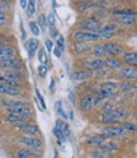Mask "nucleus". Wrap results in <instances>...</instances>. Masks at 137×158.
<instances>
[{"instance_id":"f257e3e1","label":"nucleus","mask_w":137,"mask_h":158,"mask_svg":"<svg viewBox=\"0 0 137 158\" xmlns=\"http://www.w3.org/2000/svg\"><path fill=\"white\" fill-rule=\"evenodd\" d=\"M102 26H103L102 21H100V19H98V18H95V17L83 18L76 24L77 29L84 31V32H98L102 28Z\"/></svg>"},{"instance_id":"f03ea898","label":"nucleus","mask_w":137,"mask_h":158,"mask_svg":"<svg viewBox=\"0 0 137 158\" xmlns=\"http://www.w3.org/2000/svg\"><path fill=\"white\" fill-rule=\"evenodd\" d=\"M18 143H21L22 145L27 148H32V149H42L43 147V140L42 138L37 136V135H19L18 136Z\"/></svg>"},{"instance_id":"7ed1b4c3","label":"nucleus","mask_w":137,"mask_h":158,"mask_svg":"<svg viewBox=\"0 0 137 158\" xmlns=\"http://www.w3.org/2000/svg\"><path fill=\"white\" fill-rule=\"evenodd\" d=\"M126 130L123 129V127L119 125V124H114V125H105L103 129H102V131H100V134L102 135H104L105 138H107V140L108 139H111V140H113V139H115V138H121V136H124L126 135Z\"/></svg>"},{"instance_id":"20e7f679","label":"nucleus","mask_w":137,"mask_h":158,"mask_svg":"<svg viewBox=\"0 0 137 158\" xmlns=\"http://www.w3.org/2000/svg\"><path fill=\"white\" fill-rule=\"evenodd\" d=\"M81 65L84 69L89 70L92 73H96L104 69V64H103V59H96V57H85L81 60Z\"/></svg>"},{"instance_id":"39448f33","label":"nucleus","mask_w":137,"mask_h":158,"mask_svg":"<svg viewBox=\"0 0 137 158\" xmlns=\"http://www.w3.org/2000/svg\"><path fill=\"white\" fill-rule=\"evenodd\" d=\"M103 47H104V50H105V54L107 56H115V57H118L121 56L123 52H124V48L121 44L118 42H115V41H104L103 42Z\"/></svg>"},{"instance_id":"423d86ee","label":"nucleus","mask_w":137,"mask_h":158,"mask_svg":"<svg viewBox=\"0 0 137 158\" xmlns=\"http://www.w3.org/2000/svg\"><path fill=\"white\" fill-rule=\"evenodd\" d=\"M117 75L121 81L124 82H135L137 79V69L136 66H122L117 70Z\"/></svg>"},{"instance_id":"0eeeda50","label":"nucleus","mask_w":137,"mask_h":158,"mask_svg":"<svg viewBox=\"0 0 137 158\" xmlns=\"http://www.w3.org/2000/svg\"><path fill=\"white\" fill-rule=\"evenodd\" d=\"M14 127L18 129L19 131H22V134H24V135H37L40 133V127H38V125L33 121L14 124Z\"/></svg>"},{"instance_id":"6e6552de","label":"nucleus","mask_w":137,"mask_h":158,"mask_svg":"<svg viewBox=\"0 0 137 158\" xmlns=\"http://www.w3.org/2000/svg\"><path fill=\"white\" fill-rule=\"evenodd\" d=\"M0 69L2 70H12V69H23V60L21 57H12L6 60H0Z\"/></svg>"},{"instance_id":"1a4fd4ad","label":"nucleus","mask_w":137,"mask_h":158,"mask_svg":"<svg viewBox=\"0 0 137 158\" xmlns=\"http://www.w3.org/2000/svg\"><path fill=\"white\" fill-rule=\"evenodd\" d=\"M103 64H104V69H108V70H118V69H121L124 65L121 60V57H115V56L104 57Z\"/></svg>"},{"instance_id":"9d476101","label":"nucleus","mask_w":137,"mask_h":158,"mask_svg":"<svg viewBox=\"0 0 137 158\" xmlns=\"http://www.w3.org/2000/svg\"><path fill=\"white\" fill-rule=\"evenodd\" d=\"M24 47H25V50H27L28 57L32 59V57L37 54L38 48L41 47V45H40V41H38V38L32 37V38L25 40V41H24Z\"/></svg>"},{"instance_id":"9b49d317","label":"nucleus","mask_w":137,"mask_h":158,"mask_svg":"<svg viewBox=\"0 0 137 158\" xmlns=\"http://www.w3.org/2000/svg\"><path fill=\"white\" fill-rule=\"evenodd\" d=\"M94 107V94L92 93H86L84 96H81V98L79 100V108L84 112L90 111Z\"/></svg>"},{"instance_id":"f8f14e48","label":"nucleus","mask_w":137,"mask_h":158,"mask_svg":"<svg viewBox=\"0 0 137 158\" xmlns=\"http://www.w3.org/2000/svg\"><path fill=\"white\" fill-rule=\"evenodd\" d=\"M71 78L76 82H85V81H89V79L93 78V73L86 70L84 68H80V69H75L71 73Z\"/></svg>"},{"instance_id":"ddd939ff","label":"nucleus","mask_w":137,"mask_h":158,"mask_svg":"<svg viewBox=\"0 0 137 158\" xmlns=\"http://www.w3.org/2000/svg\"><path fill=\"white\" fill-rule=\"evenodd\" d=\"M72 51L76 56H84V55L90 52V46L88 42L72 41Z\"/></svg>"},{"instance_id":"4468645a","label":"nucleus","mask_w":137,"mask_h":158,"mask_svg":"<svg viewBox=\"0 0 137 158\" xmlns=\"http://www.w3.org/2000/svg\"><path fill=\"white\" fill-rule=\"evenodd\" d=\"M40 156V151L38 149H32V148H18L14 153V158H33Z\"/></svg>"},{"instance_id":"2eb2a0df","label":"nucleus","mask_w":137,"mask_h":158,"mask_svg":"<svg viewBox=\"0 0 137 158\" xmlns=\"http://www.w3.org/2000/svg\"><path fill=\"white\" fill-rule=\"evenodd\" d=\"M23 93L22 87H13V85H4L0 84V94L9 96V97H18Z\"/></svg>"},{"instance_id":"dca6fc26","label":"nucleus","mask_w":137,"mask_h":158,"mask_svg":"<svg viewBox=\"0 0 137 158\" xmlns=\"http://www.w3.org/2000/svg\"><path fill=\"white\" fill-rule=\"evenodd\" d=\"M17 56V48L12 45H2L0 46V60H6Z\"/></svg>"},{"instance_id":"f3484780","label":"nucleus","mask_w":137,"mask_h":158,"mask_svg":"<svg viewBox=\"0 0 137 158\" xmlns=\"http://www.w3.org/2000/svg\"><path fill=\"white\" fill-rule=\"evenodd\" d=\"M112 114L118 118L119 123L121 121H127V120H130V117H131V112L127 110L126 107L123 106H115L113 110H112Z\"/></svg>"},{"instance_id":"a211bd4d","label":"nucleus","mask_w":137,"mask_h":158,"mask_svg":"<svg viewBox=\"0 0 137 158\" xmlns=\"http://www.w3.org/2000/svg\"><path fill=\"white\" fill-rule=\"evenodd\" d=\"M98 149H100L103 152H107V153H115V152H118L119 151V144L118 143H115L114 140H105L103 144H100L99 147H96Z\"/></svg>"},{"instance_id":"6ab92c4d","label":"nucleus","mask_w":137,"mask_h":158,"mask_svg":"<svg viewBox=\"0 0 137 158\" xmlns=\"http://www.w3.org/2000/svg\"><path fill=\"white\" fill-rule=\"evenodd\" d=\"M114 22L121 26L132 27L136 24V15H114Z\"/></svg>"},{"instance_id":"aec40b11","label":"nucleus","mask_w":137,"mask_h":158,"mask_svg":"<svg viewBox=\"0 0 137 158\" xmlns=\"http://www.w3.org/2000/svg\"><path fill=\"white\" fill-rule=\"evenodd\" d=\"M122 63L127 66H136L137 65V54L136 51H124L122 55Z\"/></svg>"},{"instance_id":"412c9836","label":"nucleus","mask_w":137,"mask_h":158,"mask_svg":"<svg viewBox=\"0 0 137 158\" xmlns=\"http://www.w3.org/2000/svg\"><path fill=\"white\" fill-rule=\"evenodd\" d=\"M3 74L14 79V81H18V82H23V79L25 78V72L23 69H12V70H3Z\"/></svg>"},{"instance_id":"4be33fe9","label":"nucleus","mask_w":137,"mask_h":158,"mask_svg":"<svg viewBox=\"0 0 137 158\" xmlns=\"http://www.w3.org/2000/svg\"><path fill=\"white\" fill-rule=\"evenodd\" d=\"M4 120L9 124H19V123H25L29 121V117L24 116V115H19V114H12V112H8L4 117Z\"/></svg>"},{"instance_id":"5701e85b","label":"nucleus","mask_w":137,"mask_h":158,"mask_svg":"<svg viewBox=\"0 0 137 158\" xmlns=\"http://www.w3.org/2000/svg\"><path fill=\"white\" fill-rule=\"evenodd\" d=\"M99 123L104 125H114V124H119V120L117 118L112 112H107V114H99Z\"/></svg>"},{"instance_id":"b1692460","label":"nucleus","mask_w":137,"mask_h":158,"mask_svg":"<svg viewBox=\"0 0 137 158\" xmlns=\"http://www.w3.org/2000/svg\"><path fill=\"white\" fill-rule=\"evenodd\" d=\"M107 140V138L102 134H96V135H92L89 138H86L85 144L86 145H90V147H99L100 144H103Z\"/></svg>"},{"instance_id":"393cba45","label":"nucleus","mask_w":137,"mask_h":158,"mask_svg":"<svg viewBox=\"0 0 137 158\" xmlns=\"http://www.w3.org/2000/svg\"><path fill=\"white\" fill-rule=\"evenodd\" d=\"M90 52H92L93 57H96V59H104V57H107V54H105V50L103 47V44H99V42H96L93 46H90Z\"/></svg>"},{"instance_id":"a878e982","label":"nucleus","mask_w":137,"mask_h":158,"mask_svg":"<svg viewBox=\"0 0 137 158\" xmlns=\"http://www.w3.org/2000/svg\"><path fill=\"white\" fill-rule=\"evenodd\" d=\"M96 96L100 97V100L103 101H111L112 98H115L117 96H118V91H109V89H102V88H99L96 92H95Z\"/></svg>"},{"instance_id":"bb28decb","label":"nucleus","mask_w":137,"mask_h":158,"mask_svg":"<svg viewBox=\"0 0 137 158\" xmlns=\"http://www.w3.org/2000/svg\"><path fill=\"white\" fill-rule=\"evenodd\" d=\"M2 105L8 108V107H18V106H27L29 105L27 101L24 100H14V98H4L2 100Z\"/></svg>"},{"instance_id":"cd10ccee","label":"nucleus","mask_w":137,"mask_h":158,"mask_svg":"<svg viewBox=\"0 0 137 158\" xmlns=\"http://www.w3.org/2000/svg\"><path fill=\"white\" fill-rule=\"evenodd\" d=\"M76 5H79V6H75V10L77 13H84L86 10H89V9H92L95 5V3L93 0H83V2H77Z\"/></svg>"},{"instance_id":"c85d7f7f","label":"nucleus","mask_w":137,"mask_h":158,"mask_svg":"<svg viewBox=\"0 0 137 158\" xmlns=\"http://www.w3.org/2000/svg\"><path fill=\"white\" fill-rule=\"evenodd\" d=\"M55 125H57L58 127H60V130L62 131V134H64V136H65V139H68V138H70V135H71L70 125H68L65 120H61V118H57Z\"/></svg>"},{"instance_id":"c756f323","label":"nucleus","mask_w":137,"mask_h":158,"mask_svg":"<svg viewBox=\"0 0 137 158\" xmlns=\"http://www.w3.org/2000/svg\"><path fill=\"white\" fill-rule=\"evenodd\" d=\"M88 154H89V158H113V156L111 153L103 152L100 149H98V148L89 151V153H88Z\"/></svg>"},{"instance_id":"7c9ffc66","label":"nucleus","mask_w":137,"mask_h":158,"mask_svg":"<svg viewBox=\"0 0 137 158\" xmlns=\"http://www.w3.org/2000/svg\"><path fill=\"white\" fill-rule=\"evenodd\" d=\"M113 15H136L135 9L132 8H115L112 10Z\"/></svg>"},{"instance_id":"2f4dec72","label":"nucleus","mask_w":137,"mask_h":158,"mask_svg":"<svg viewBox=\"0 0 137 158\" xmlns=\"http://www.w3.org/2000/svg\"><path fill=\"white\" fill-rule=\"evenodd\" d=\"M55 111H56V114L58 116H60L61 120H67V118H68V115L66 114L65 108H64L62 101H56L55 102Z\"/></svg>"},{"instance_id":"473e14b6","label":"nucleus","mask_w":137,"mask_h":158,"mask_svg":"<svg viewBox=\"0 0 137 158\" xmlns=\"http://www.w3.org/2000/svg\"><path fill=\"white\" fill-rule=\"evenodd\" d=\"M0 84H4V85H13V87H21L22 83L18 82V81H14V79L9 78L6 75H4L3 73L0 74Z\"/></svg>"},{"instance_id":"72a5a7b5","label":"nucleus","mask_w":137,"mask_h":158,"mask_svg":"<svg viewBox=\"0 0 137 158\" xmlns=\"http://www.w3.org/2000/svg\"><path fill=\"white\" fill-rule=\"evenodd\" d=\"M136 88V84H135V82H124V81H122V82H118V91H121V92H131V89H135Z\"/></svg>"},{"instance_id":"f704fd0d","label":"nucleus","mask_w":137,"mask_h":158,"mask_svg":"<svg viewBox=\"0 0 137 158\" xmlns=\"http://www.w3.org/2000/svg\"><path fill=\"white\" fill-rule=\"evenodd\" d=\"M100 88L102 89H109V91H118V82L114 81H104L100 83Z\"/></svg>"},{"instance_id":"c9c22d12","label":"nucleus","mask_w":137,"mask_h":158,"mask_svg":"<svg viewBox=\"0 0 137 158\" xmlns=\"http://www.w3.org/2000/svg\"><path fill=\"white\" fill-rule=\"evenodd\" d=\"M37 24H38V27H40L41 32H46L47 31V28H48V26H47V15L45 13L40 14V17H38V21H37Z\"/></svg>"},{"instance_id":"e433bc0d","label":"nucleus","mask_w":137,"mask_h":158,"mask_svg":"<svg viewBox=\"0 0 137 158\" xmlns=\"http://www.w3.org/2000/svg\"><path fill=\"white\" fill-rule=\"evenodd\" d=\"M37 59H38V63L40 64H47L48 63V56H47V52L45 50V47H40L37 51Z\"/></svg>"},{"instance_id":"4c0bfd02","label":"nucleus","mask_w":137,"mask_h":158,"mask_svg":"<svg viewBox=\"0 0 137 158\" xmlns=\"http://www.w3.org/2000/svg\"><path fill=\"white\" fill-rule=\"evenodd\" d=\"M52 133H53L55 138L57 139V144H58V145H61V144H62V142H65V140H66V139H65V136H64V134H62V131L60 130V127H58L57 125H55V126H53Z\"/></svg>"},{"instance_id":"58836bf2","label":"nucleus","mask_w":137,"mask_h":158,"mask_svg":"<svg viewBox=\"0 0 137 158\" xmlns=\"http://www.w3.org/2000/svg\"><path fill=\"white\" fill-rule=\"evenodd\" d=\"M115 107V105L111 101H104L100 103V114H107V112H112V110Z\"/></svg>"},{"instance_id":"ea45409f","label":"nucleus","mask_w":137,"mask_h":158,"mask_svg":"<svg viewBox=\"0 0 137 158\" xmlns=\"http://www.w3.org/2000/svg\"><path fill=\"white\" fill-rule=\"evenodd\" d=\"M119 125L123 127V129H124L126 131H132V133H135V131H136V129H137L136 123H131L130 120H127V121H121V123H119Z\"/></svg>"},{"instance_id":"a19ab883","label":"nucleus","mask_w":137,"mask_h":158,"mask_svg":"<svg viewBox=\"0 0 137 158\" xmlns=\"http://www.w3.org/2000/svg\"><path fill=\"white\" fill-rule=\"evenodd\" d=\"M102 31H107V32H112V33H115L118 32V26H117L115 23H107L104 26H102Z\"/></svg>"},{"instance_id":"79ce46f5","label":"nucleus","mask_w":137,"mask_h":158,"mask_svg":"<svg viewBox=\"0 0 137 158\" xmlns=\"http://www.w3.org/2000/svg\"><path fill=\"white\" fill-rule=\"evenodd\" d=\"M25 10L28 15H33L36 13V0H28L27 2V6Z\"/></svg>"},{"instance_id":"37998d69","label":"nucleus","mask_w":137,"mask_h":158,"mask_svg":"<svg viewBox=\"0 0 137 158\" xmlns=\"http://www.w3.org/2000/svg\"><path fill=\"white\" fill-rule=\"evenodd\" d=\"M71 36H72V41H83V42H85L84 41V31H80V29L76 28L75 31H72Z\"/></svg>"},{"instance_id":"c03bdc74","label":"nucleus","mask_w":137,"mask_h":158,"mask_svg":"<svg viewBox=\"0 0 137 158\" xmlns=\"http://www.w3.org/2000/svg\"><path fill=\"white\" fill-rule=\"evenodd\" d=\"M36 97H37V101L38 105H41V111H46V102H45V98L41 94V92L38 91V88H36Z\"/></svg>"},{"instance_id":"a18cd8bd","label":"nucleus","mask_w":137,"mask_h":158,"mask_svg":"<svg viewBox=\"0 0 137 158\" xmlns=\"http://www.w3.org/2000/svg\"><path fill=\"white\" fill-rule=\"evenodd\" d=\"M47 72H48V66L45 64H38L37 66V73L41 78H46L47 77Z\"/></svg>"},{"instance_id":"49530a36","label":"nucleus","mask_w":137,"mask_h":158,"mask_svg":"<svg viewBox=\"0 0 137 158\" xmlns=\"http://www.w3.org/2000/svg\"><path fill=\"white\" fill-rule=\"evenodd\" d=\"M29 29H31V32L33 33V36H40V33H41L40 27H38L36 21H29Z\"/></svg>"},{"instance_id":"de8ad7c7","label":"nucleus","mask_w":137,"mask_h":158,"mask_svg":"<svg viewBox=\"0 0 137 158\" xmlns=\"http://www.w3.org/2000/svg\"><path fill=\"white\" fill-rule=\"evenodd\" d=\"M9 22V14L8 13H2L0 12V28L5 27Z\"/></svg>"},{"instance_id":"09e8293b","label":"nucleus","mask_w":137,"mask_h":158,"mask_svg":"<svg viewBox=\"0 0 137 158\" xmlns=\"http://www.w3.org/2000/svg\"><path fill=\"white\" fill-rule=\"evenodd\" d=\"M53 46H55V45H53V41H52L51 38H47L46 41H45V50H46V52H48V54L52 52Z\"/></svg>"},{"instance_id":"8fccbe9b","label":"nucleus","mask_w":137,"mask_h":158,"mask_svg":"<svg viewBox=\"0 0 137 158\" xmlns=\"http://www.w3.org/2000/svg\"><path fill=\"white\" fill-rule=\"evenodd\" d=\"M46 15H47V26L48 27H55V24H56V15L53 13L46 14Z\"/></svg>"},{"instance_id":"3c124183","label":"nucleus","mask_w":137,"mask_h":158,"mask_svg":"<svg viewBox=\"0 0 137 158\" xmlns=\"http://www.w3.org/2000/svg\"><path fill=\"white\" fill-rule=\"evenodd\" d=\"M10 9H12V4L10 3H3V2H0V12H2V13H9Z\"/></svg>"},{"instance_id":"603ef678","label":"nucleus","mask_w":137,"mask_h":158,"mask_svg":"<svg viewBox=\"0 0 137 158\" xmlns=\"http://www.w3.org/2000/svg\"><path fill=\"white\" fill-rule=\"evenodd\" d=\"M56 45H57L58 48H61V50L64 51V48H65V37L62 35H60L56 38Z\"/></svg>"},{"instance_id":"864d4df0","label":"nucleus","mask_w":137,"mask_h":158,"mask_svg":"<svg viewBox=\"0 0 137 158\" xmlns=\"http://www.w3.org/2000/svg\"><path fill=\"white\" fill-rule=\"evenodd\" d=\"M50 36H51V38H57L58 36H60V32L57 31L56 26L55 27H50Z\"/></svg>"},{"instance_id":"5fc2aeb1","label":"nucleus","mask_w":137,"mask_h":158,"mask_svg":"<svg viewBox=\"0 0 137 158\" xmlns=\"http://www.w3.org/2000/svg\"><path fill=\"white\" fill-rule=\"evenodd\" d=\"M55 85H56V81H55V78L52 77L51 78V82H50V87H48V91H50V93H53L55 92V88H56Z\"/></svg>"},{"instance_id":"6e6d98bb","label":"nucleus","mask_w":137,"mask_h":158,"mask_svg":"<svg viewBox=\"0 0 137 158\" xmlns=\"http://www.w3.org/2000/svg\"><path fill=\"white\" fill-rule=\"evenodd\" d=\"M52 51H53V55H55L56 57H58V59H60V57L62 56V52H64V51L61 50V48H58L57 46H56V47H53V50H52Z\"/></svg>"},{"instance_id":"4d7b16f0","label":"nucleus","mask_w":137,"mask_h":158,"mask_svg":"<svg viewBox=\"0 0 137 158\" xmlns=\"http://www.w3.org/2000/svg\"><path fill=\"white\" fill-rule=\"evenodd\" d=\"M19 27H21V32H22V40H23V41H25V40H27V33H25V29H24V27H23V22L21 21V26H19Z\"/></svg>"},{"instance_id":"13d9d810","label":"nucleus","mask_w":137,"mask_h":158,"mask_svg":"<svg viewBox=\"0 0 137 158\" xmlns=\"http://www.w3.org/2000/svg\"><path fill=\"white\" fill-rule=\"evenodd\" d=\"M27 2H28V0H19V4H21V8H22V9H25Z\"/></svg>"},{"instance_id":"bf43d9fd","label":"nucleus","mask_w":137,"mask_h":158,"mask_svg":"<svg viewBox=\"0 0 137 158\" xmlns=\"http://www.w3.org/2000/svg\"><path fill=\"white\" fill-rule=\"evenodd\" d=\"M0 2H3V3H10V4H13V0H0Z\"/></svg>"},{"instance_id":"052dcab7","label":"nucleus","mask_w":137,"mask_h":158,"mask_svg":"<svg viewBox=\"0 0 137 158\" xmlns=\"http://www.w3.org/2000/svg\"><path fill=\"white\" fill-rule=\"evenodd\" d=\"M52 4H53V8L56 9V6H57V4H56V2H55V0H52Z\"/></svg>"},{"instance_id":"680f3d73","label":"nucleus","mask_w":137,"mask_h":158,"mask_svg":"<svg viewBox=\"0 0 137 158\" xmlns=\"http://www.w3.org/2000/svg\"><path fill=\"white\" fill-rule=\"evenodd\" d=\"M55 158H57V151H55Z\"/></svg>"},{"instance_id":"e2e57ef3","label":"nucleus","mask_w":137,"mask_h":158,"mask_svg":"<svg viewBox=\"0 0 137 158\" xmlns=\"http://www.w3.org/2000/svg\"><path fill=\"white\" fill-rule=\"evenodd\" d=\"M77 2H83V0H77Z\"/></svg>"}]
</instances>
